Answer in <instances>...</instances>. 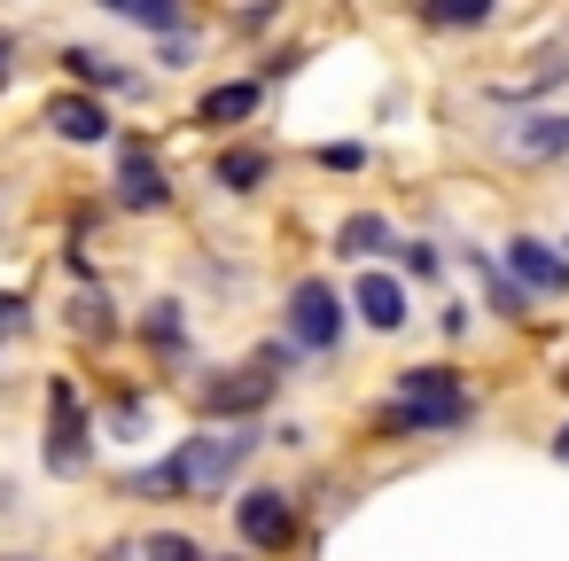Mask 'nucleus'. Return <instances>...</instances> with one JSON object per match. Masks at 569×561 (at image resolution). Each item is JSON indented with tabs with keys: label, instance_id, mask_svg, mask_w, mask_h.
<instances>
[{
	"label": "nucleus",
	"instance_id": "ddd939ff",
	"mask_svg": "<svg viewBox=\"0 0 569 561\" xmlns=\"http://www.w3.org/2000/svg\"><path fill=\"white\" fill-rule=\"evenodd\" d=\"M499 17V0H421V24L429 32H476Z\"/></svg>",
	"mask_w": 569,
	"mask_h": 561
},
{
	"label": "nucleus",
	"instance_id": "9b49d317",
	"mask_svg": "<svg viewBox=\"0 0 569 561\" xmlns=\"http://www.w3.org/2000/svg\"><path fill=\"white\" fill-rule=\"evenodd\" d=\"M351 312H359L375 335H398V328H406V289H398L390 273H359V289H351Z\"/></svg>",
	"mask_w": 569,
	"mask_h": 561
},
{
	"label": "nucleus",
	"instance_id": "dca6fc26",
	"mask_svg": "<svg viewBox=\"0 0 569 561\" xmlns=\"http://www.w3.org/2000/svg\"><path fill=\"white\" fill-rule=\"evenodd\" d=\"M63 63H71V79H87V87H110V94H126L133 79L110 63V56H94V48H63Z\"/></svg>",
	"mask_w": 569,
	"mask_h": 561
},
{
	"label": "nucleus",
	"instance_id": "a211bd4d",
	"mask_svg": "<svg viewBox=\"0 0 569 561\" xmlns=\"http://www.w3.org/2000/svg\"><path fill=\"white\" fill-rule=\"evenodd\" d=\"M71 312H79V320H71L79 335H94V343H102V335H118V304H110V297H79Z\"/></svg>",
	"mask_w": 569,
	"mask_h": 561
},
{
	"label": "nucleus",
	"instance_id": "0eeeda50",
	"mask_svg": "<svg viewBox=\"0 0 569 561\" xmlns=\"http://www.w3.org/2000/svg\"><path fill=\"white\" fill-rule=\"evenodd\" d=\"M507 273H515L530 297H569V258H561L553 242H538V234H515V242H507Z\"/></svg>",
	"mask_w": 569,
	"mask_h": 561
},
{
	"label": "nucleus",
	"instance_id": "20e7f679",
	"mask_svg": "<svg viewBox=\"0 0 569 561\" xmlns=\"http://www.w3.org/2000/svg\"><path fill=\"white\" fill-rule=\"evenodd\" d=\"M289 343L297 351H336L343 343V297L328 281H297L289 289Z\"/></svg>",
	"mask_w": 569,
	"mask_h": 561
},
{
	"label": "nucleus",
	"instance_id": "393cba45",
	"mask_svg": "<svg viewBox=\"0 0 569 561\" xmlns=\"http://www.w3.org/2000/svg\"><path fill=\"white\" fill-rule=\"evenodd\" d=\"M0 87H9V32H0Z\"/></svg>",
	"mask_w": 569,
	"mask_h": 561
},
{
	"label": "nucleus",
	"instance_id": "bb28decb",
	"mask_svg": "<svg viewBox=\"0 0 569 561\" xmlns=\"http://www.w3.org/2000/svg\"><path fill=\"white\" fill-rule=\"evenodd\" d=\"M9 561H32V553H9Z\"/></svg>",
	"mask_w": 569,
	"mask_h": 561
},
{
	"label": "nucleus",
	"instance_id": "1a4fd4ad",
	"mask_svg": "<svg viewBox=\"0 0 569 561\" xmlns=\"http://www.w3.org/2000/svg\"><path fill=\"white\" fill-rule=\"evenodd\" d=\"M40 126H48L56 141H71V149H94V141H110V110H102L94 94H48Z\"/></svg>",
	"mask_w": 569,
	"mask_h": 561
},
{
	"label": "nucleus",
	"instance_id": "39448f33",
	"mask_svg": "<svg viewBox=\"0 0 569 561\" xmlns=\"http://www.w3.org/2000/svg\"><path fill=\"white\" fill-rule=\"evenodd\" d=\"M234 530L258 545V553H289L297 545V507H289V491H242L234 499Z\"/></svg>",
	"mask_w": 569,
	"mask_h": 561
},
{
	"label": "nucleus",
	"instance_id": "6ab92c4d",
	"mask_svg": "<svg viewBox=\"0 0 569 561\" xmlns=\"http://www.w3.org/2000/svg\"><path fill=\"white\" fill-rule=\"evenodd\" d=\"M149 343H157V351H188V320H180V304H157V312H149Z\"/></svg>",
	"mask_w": 569,
	"mask_h": 561
},
{
	"label": "nucleus",
	"instance_id": "423d86ee",
	"mask_svg": "<svg viewBox=\"0 0 569 561\" xmlns=\"http://www.w3.org/2000/svg\"><path fill=\"white\" fill-rule=\"evenodd\" d=\"M266 398H273L266 359H258V367H242V374H211V382H196V405H203V413H219V421H227V413L242 421V413H258Z\"/></svg>",
	"mask_w": 569,
	"mask_h": 561
},
{
	"label": "nucleus",
	"instance_id": "f03ea898",
	"mask_svg": "<svg viewBox=\"0 0 569 561\" xmlns=\"http://www.w3.org/2000/svg\"><path fill=\"white\" fill-rule=\"evenodd\" d=\"M476 421V398L460 390L452 367H406L390 405L375 413V437H452Z\"/></svg>",
	"mask_w": 569,
	"mask_h": 561
},
{
	"label": "nucleus",
	"instance_id": "2eb2a0df",
	"mask_svg": "<svg viewBox=\"0 0 569 561\" xmlns=\"http://www.w3.org/2000/svg\"><path fill=\"white\" fill-rule=\"evenodd\" d=\"M266 172H273V157H266V149H227V157H219V188H234V196H250Z\"/></svg>",
	"mask_w": 569,
	"mask_h": 561
},
{
	"label": "nucleus",
	"instance_id": "f257e3e1",
	"mask_svg": "<svg viewBox=\"0 0 569 561\" xmlns=\"http://www.w3.org/2000/svg\"><path fill=\"white\" fill-rule=\"evenodd\" d=\"M250 452H258V437H250L242 421H211V429H196L180 452H164L157 468H141V475H133V491H141V499H164V491H172V499H180V491L219 499Z\"/></svg>",
	"mask_w": 569,
	"mask_h": 561
},
{
	"label": "nucleus",
	"instance_id": "412c9836",
	"mask_svg": "<svg viewBox=\"0 0 569 561\" xmlns=\"http://www.w3.org/2000/svg\"><path fill=\"white\" fill-rule=\"evenodd\" d=\"M32 328V304L17 297V289H0V343H9V335H24Z\"/></svg>",
	"mask_w": 569,
	"mask_h": 561
},
{
	"label": "nucleus",
	"instance_id": "5701e85b",
	"mask_svg": "<svg viewBox=\"0 0 569 561\" xmlns=\"http://www.w3.org/2000/svg\"><path fill=\"white\" fill-rule=\"evenodd\" d=\"M406 273H421V281H429V273H437V250H429V242H406Z\"/></svg>",
	"mask_w": 569,
	"mask_h": 561
},
{
	"label": "nucleus",
	"instance_id": "a878e982",
	"mask_svg": "<svg viewBox=\"0 0 569 561\" xmlns=\"http://www.w3.org/2000/svg\"><path fill=\"white\" fill-rule=\"evenodd\" d=\"M553 460H569V429H561V437H553Z\"/></svg>",
	"mask_w": 569,
	"mask_h": 561
},
{
	"label": "nucleus",
	"instance_id": "f3484780",
	"mask_svg": "<svg viewBox=\"0 0 569 561\" xmlns=\"http://www.w3.org/2000/svg\"><path fill=\"white\" fill-rule=\"evenodd\" d=\"M382 242H390V227H382L375 211H359V219H343V234H336V250H343V258H375Z\"/></svg>",
	"mask_w": 569,
	"mask_h": 561
},
{
	"label": "nucleus",
	"instance_id": "9d476101",
	"mask_svg": "<svg viewBox=\"0 0 569 561\" xmlns=\"http://www.w3.org/2000/svg\"><path fill=\"white\" fill-rule=\"evenodd\" d=\"M118 203H126V211H164V203H172V180L157 172L149 141H126V149H118Z\"/></svg>",
	"mask_w": 569,
	"mask_h": 561
},
{
	"label": "nucleus",
	"instance_id": "b1692460",
	"mask_svg": "<svg viewBox=\"0 0 569 561\" xmlns=\"http://www.w3.org/2000/svg\"><path fill=\"white\" fill-rule=\"evenodd\" d=\"M141 553H149V545H110L102 561H141Z\"/></svg>",
	"mask_w": 569,
	"mask_h": 561
},
{
	"label": "nucleus",
	"instance_id": "6e6552de",
	"mask_svg": "<svg viewBox=\"0 0 569 561\" xmlns=\"http://www.w3.org/2000/svg\"><path fill=\"white\" fill-rule=\"evenodd\" d=\"M499 157H515V164H569V118H515V126H499Z\"/></svg>",
	"mask_w": 569,
	"mask_h": 561
},
{
	"label": "nucleus",
	"instance_id": "f8f14e48",
	"mask_svg": "<svg viewBox=\"0 0 569 561\" xmlns=\"http://www.w3.org/2000/svg\"><path fill=\"white\" fill-rule=\"evenodd\" d=\"M258 94H266L258 79H227V87H211V94L196 102V126H242V118L258 110Z\"/></svg>",
	"mask_w": 569,
	"mask_h": 561
},
{
	"label": "nucleus",
	"instance_id": "7ed1b4c3",
	"mask_svg": "<svg viewBox=\"0 0 569 561\" xmlns=\"http://www.w3.org/2000/svg\"><path fill=\"white\" fill-rule=\"evenodd\" d=\"M40 460L48 475H87L94 444H87V405L71 382H48V437H40Z\"/></svg>",
	"mask_w": 569,
	"mask_h": 561
},
{
	"label": "nucleus",
	"instance_id": "cd10ccee",
	"mask_svg": "<svg viewBox=\"0 0 569 561\" xmlns=\"http://www.w3.org/2000/svg\"><path fill=\"white\" fill-rule=\"evenodd\" d=\"M561 382H569V374H561Z\"/></svg>",
	"mask_w": 569,
	"mask_h": 561
},
{
	"label": "nucleus",
	"instance_id": "4468645a",
	"mask_svg": "<svg viewBox=\"0 0 569 561\" xmlns=\"http://www.w3.org/2000/svg\"><path fill=\"white\" fill-rule=\"evenodd\" d=\"M102 17H126V24H141V32H180V0H94Z\"/></svg>",
	"mask_w": 569,
	"mask_h": 561
},
{
	"label": "nucleus",
	"instance_id": "4be33fe9",
	"mask_svg": "<svg viewBox=\"0 0 569 561\" xmlns=\"http://www.w3.org/2000/svg\"><path fill=\"white\" fill-rule=\"evenodd\" d=\"M320 164H328V172H359V164H367V149H359V141H328V149H320Z\"/></svg>",
	"mask_w": 569,
	"mask_h": 561
},
{
	"label": "nucleus",
	"instance_id": "aec40b11",
	"mask_svg": "<svg viewBox=\"0 0 569 561\" xmlns=\"http://www.w3.org/2000/svg\"><path fill=\"white\" fill-rule=\"evenodd\" d=\"M149 561H203V545L180 538V530H157V538H149Z\"/></svg>",
	"mask_w": 569,
	"mask_h": 561
}]
</instances>
